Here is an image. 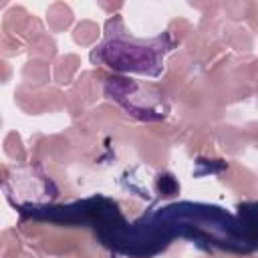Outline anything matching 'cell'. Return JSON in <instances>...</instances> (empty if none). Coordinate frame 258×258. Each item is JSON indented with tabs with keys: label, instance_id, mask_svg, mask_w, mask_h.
I'll return each instance as SVG.
<instances>
[{
	"label": "cell",
	"instance_id": "6da1fadb",
	"mask_svg": "<svg viewBox=\"0 0 258 258\" xmlns=\"http://www.w3.org/2000/svg\"><path fill=\"white\" fill-rule=\"evenodd\" d=\"M14 99L20 105V109H24L30 115H40L44 111H56V109L62 107V95L56 89L36 93V89L20 87L14 93Z\"/></svg>",
	"mask_w": 258,
	"mask_h": 258
},
{
	"label": "cell",
	"instance_id": "7a4b0ae2",
	"mask_svg": "<svg viewBox=\"0 0 258 258\" xmlns=\"http://www.w3.org/2000/svg\"><path fill=\"white\" fill-rule=\"evenodd\" d=\"M48 77H50V69H48V62L44 60L30 58L22 69V81L26 87H32V89L42 87L48 81Z\"/></svg>",
	"mask_w": 258,
	"mask_h": 258
},
{
	"label": "cell",
	"instance_id": "3957f363",
	"mask_svg": "<svg viewBox=\"0 0 258 258\" xmlns=\"http://www.w3.org/2000/svg\"><path fill=\"white\" fill-rule=\"evenodd\" d=\"M73 10L64 4V2H54L48 6L46 10V22H48V28L52 32H60V30H67L71 24H73Z\"/></svg>",
	"mask_w": 258,
	"mask_h": 258
},
{
	"label": "cell",
	"instance_id": "277c9868",
	"mask_svg": "<svg viewBox=\"0 0 258 258\" xmlns=\"http://www.w3.org/2000/svg\"><path fill=\"white\" fill-rule=\"evenodd\" d=\"M28 18H30V14L26 12V8H22V6H12V8L4 14L2 28H4V32L10 34V36L22 34V30H24Z\"/></svg>",
	"mask_w": 258,
	"mask_h": 258
},
{
	"label": "cell",
	"instance_id": "5b68a950",
	"mask_svg": "<svg viewBox=\"0 0 258 258\" xmlns=\"http://www.w3.org/2000/svg\"><path fill=\"white\" fill-rule=\"evenodd\" d=\"M26 50H28L30 58L48 62V60L54 58V54H56V42L44 32L42 36H38V38H34L32 42H28V48H26Z\"/></svg>",
	"mask_w": 258,
	"mask_h": 258
},
{
	"label": "cell",
	"instance_id": "8992f818",
	"mask_svg": "<svg viewBox=\"0 0 258 258\" xmlns=\"http://www.w3.org/2000/svg\"><path fill=\"white\" fill-rule=\"evenodd\" d=\"M81 67V58L77 54H64L54 62V81L58 85H69L75 73Z\"/></svg>",
	"mask_w": 258,
	"mask_h": 258
},
{
	"label": "cell",
	"instance_id": "52a82bcc",
	"mask_svg": "<svg viewBox=\"0 0 258 258\" xmlns=\"http://www.w3.org/2000/svg\"><path fill=\"white\" fill-rule=\"evenodd\" d=\"M99 34H101V28H99L97 22H93V20H81L75 26V30H73V40L79 46H89V44H93L99 38Z\"/></svg>",
	"mask_w": 258,
	"mask_h": 258
},
{
	"label": "cell",
	"instance_id": "ba28073f",
	"mask_svg": "<svg viewBox=\"0 0 258 258\" xmlns=\"http://www.w3.org/2000/svg\"><path fill=\"white\" fill-rule=\"evenodd\" d=\"M4 153H6L10 159H14V161H24V159H26V149H24V143H22L20 133L10 131V133L4 137Z\"/></svg>",
	"mask_w": 258,
	"mask_h": 258
},
{
	"label": "cell",
	"instance_id": "9c48e42d",
	"mask_svg": "<svg viewBox=\"0 0 258 258\" xmlns=\"http://www.w3.org/2000/svg\"><path fill=\"white\" fill-rule=\"evenodd\" d=\"M20 250V240L14 230H6L0 236V258H16Z\"/></svg>",
	"mask_w": 258,
	"mask_h": 258
},
{
	"label": "cell",
	"instance_id": "30bf717a",
	"mask_svg": "<svg viewBox=\"0 0 258 258\" xmlns=\"http://www.w3.org/2000/svg\"><path fill=\"white\" fill-rule=\"evenodd\" d=\"M22 50H24V44H22L16 36L4 34V36L0 38V54H2V56H18Z\"/></svg>",
	"mask_w": 258,
	"mask_h": 258
},
{
	"label": "cell",
	"instance_id": "8fae6325",
	"mask_svg": "<svg viewBox=\"0 0 258 258\" xmlns=\"http://www.w3.org/2000/svg\"><path fill=\"white\" fill-rule=\"evenodd\" d=\"M10 77H12V67H10L4 58H0V85L8 83V81H10Z\"/></svg>",
	"mask_w": 258,
	"mask_h": 258
},
{
	"label": "cell",
	"instance_id": "7c38bea8",
	"mask_svg": "<svg viewBox=\"0 0 258 258\" xmlns=\"http://www.w3.org/2000/svg\"><path fill=\"white\" fill-rule=\"evenodd\" d=\"M6 177H8V169H6V165H0V183H2Z\"/></svg>",
	"mask_w": 258,
	"mask_h": 258
},
{
	"label": "cell",
	"instance_id": "4fadbf2b",
	"mask_svg": "<svg viewBox=\"0 0 258 258\" xmlns=\"http://www.w3.org/2000/svg\"><path fill=\"white\" fill-rule=\"evenodd\" d=\"M101 6H103V8H107V10H111V4H105V2H101ZM113 8H121V2L113 4Z\"/></svg>",
	"mask_w": 258,
	"mask_h": 258
},
{
	"label": "cell",
	"instance_id": "5bb4252c",
	"mask_svg": "<svg viewBox=\"0 0 258 258\" xmlns=\"http://www.w3.org/2000/svg\"><path fill=\"white\" fill-rule=\"evenodd\" d=\"M0 127H2V119H0Z\"/></svg>",
	"mask_w": 258,
	"mask_h": 258
}]
</instances>
